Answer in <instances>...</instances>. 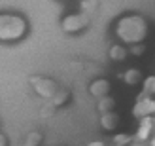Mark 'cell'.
<instances>
[{
	"label": "cell",
	"instance_id": "1",
	"mask_svg": "<svg viewBox=\"0 0 155 146\" xmlns=\"http://www.w3.org/2000/svg\"><path fill=\"white\" fill-rule=\"evenodd\" d=\"M148 30H150L148 29V21L138 13L121 15L117 19V23H115V27H114V32L119 38V42L127 44V46L144 42L146 36H148Z\"/></svg>",
	"mask_w": 155,
	"mask_h": 146
},
{
	"label": "cell",
	"instance_id": "2",
	"mask_svg": "<svg viewBox=\"0 0 155 146\" xmlns=\"http://www.w3.org/2000/svg\"><path fill=\"white\" fill-rule=\"evenodd\" d=\"M28 32V21L19 13L2 12L0 13V42L12 44L19 42Z\"/></svg>",
	"mask_w": 155,
	"mask_h": 146
},
{
	"label": "cell",
	"instance_id": "3",
	"mask_svg": "<svg viewBox=\"0 0 155 146\" xmlns=\"http://www.w3.org/2000/svg\"><path fill=\"white\" fill-rule=\"evenodd\" d=\"M89 25V13L87 12H80V13H70L66 15V17H63V21H61V29L64 30V32H80V30H83L85 27Z\"/></svg>",
	"mask_w": 155,
	"mask_h": 146
},
{
	"label": "cell",
	"instance_id": "4",
	"mask_svg": "<svg viewBox=\"0 0 155 146\" xmlns=\"http://www.w3.org/2000/svg\"><path fill=\"white\" fill-rule=\"evenodd\" d=\"M30 86L34 87V91H36L40 97L49 99V101L55 97V93L59 91L57 83L53 82L51 78H42V76H32V78H30Z\"/></svg>",
	"mask_w": 155,
	"mask_h": 146
},
{
	"label": "cell",
	"instance_id": "5",
	"mask_svg": "<svg viewBox=\"0 0 155 146\" xmlns=\"http://www.w3.org/2000/svg\"><path fill=\"white\" fill-rule=\"evenodd\" d=\"M153 114H155V99L150 93L138 95L136 103L133 106V116L136 120H140V118H146V116H153Z\"/></svg>",
	"mask_w": 155,
	"mask_h": 146
},
{
	"label": "cell",
	"instance_id": "6",
	"mask_svg": "<svg viewBox=\"0 0 155 146\" xmlns=\"http://www.w3.org/2000/svg\"><path fill=\"white\" fill-rule=\"evenodd\" d=\"M153 131H155V121H153V116L140 118V121H138V127H136V133H134V141L148 142V141L151 139Z\"/></svg>",
	"mask_w": 155,
	"mask_h": 146
},
{
	"label": "cell",
	"instance_id": "7",
	"mask_svg": "<svg viewBox=\"0 0 155 146\" xmlns=\"http://www.w3.org/2000/svg\"><path fill=\"white\" fill-rule=\"evenodd\" d=\"M89 93L95 97V99H102L110 93V82L104 80V78H97L89 83Z\"/></svg>",
	"mask_w": 155,
	"mask_h": 146
},
{
	"label": "cell",
	"instance_id": "8",
	"mask_svg": "<svg viewBox=\"0 0 155 146\" xmlns=\"http://www.w3.org/2000/svg\"><path fill=\"white\" fill-rule=\"evenodd\" d=\"M100 125H102L104 131H114V129L119 125V116L114 110L106 112V114H102V118H100Z\"/></svg>",
	"mask_w": 155,
	"mask_h": 146
},
{
	"label": "cell",
	"instance_id": "9",
	"mask_svg": "<svg viewBox=\"0 0 155 146\" xmlns=\"http://www.w3.org/2000/svg\"><path fill=\"white\" fill-rule=\"evenodd\" d=\"M121 78L127 86H138V83L144 82V74L138 70V68H129V70H125V74H123Z\"/></svg>",
	"mask_w": 155,
	"mask_h": 146
},
{
	"label": "cell",
	"instance_id": "10",
	"mask_svg": "<svg viewBox=\"0 0 155 146\" xmlns=\"http://www.w3.org/2000/svg\"><path fill=\"white\" fill-rule=\"evenodd\" d=\"M127 55H129V49L121 44H114L110 48V59L112 61H125Z\"/></svg>",
	"mask_w": 155,
	"mask_h": 146
},
{
	"label": "cell",
	"instance_id": "11",
	"mask_svg": "<svg viewBox=\"0 0 155 146\" xmlns=\"http://www.w3.org/2000/svg\"><path fill=\"white\" fill-rule=\"evenodd\" d=\"M115 108V101L110 97V95H106L102 99H98V104H97V110L100 114H106V112H112Z\"/></svg>",
	"mask_w": 155,
	"mask_h": 146
},
{
	"label": "cell",
	"instance_id": "12",
	"mask_svg": "<svg viewBox=\"0 0 155 146\" xmlns=\"http://www.w3.org/2000/svg\"><path fill=\"white\" fill-rule=\"evenodd\" d=\"M133 141H134V137H130L127 133H117L114 137V146H129Z\"/></svg>",
	"mask_w": 155,
	"mask_h": 146
},
{
	"label": "cell",
	"instance_id": "13",
	"mask_svg": "<svg viewBox=\"0 0 155 146\" xmlns=\"http://www.w3.org/2000/svg\"><path fill=\"white\" fill-rule=\"evenodd\" d=\"M40 142H42V135L38 133V131H32V133H28V135H27L25 146H38Z\"/></svg>",
	"mask_w": 155,
	"mask_h": 146
},
{
	"label": "cell",
	"instance_id": "14",
	"mask_svg": "<svg viewBox=\"0 0 155 146\" xmlns=\"http://www.w3.org/2000/svg\"><path fill=\"white\" fill-rule=\"evenodd\" d=\"M66 101H68V93H66V91H57L55 97L51 99V103L55 104V106H61V104L66 103Z\"/></svg>",
	"mask_w": 155,
	"mask_h": 146
},
{
	"label": "cell",
	"instance_id": "15",
	"mask_svg": "<svg viewBox=\"0 0 155 146\" xmlns=\"http://www.w3.org/2000/svg\"><path fill=\"white\" fill-rule=\"evenodd\" d=\"M129 53H130V55H144V53H146V46L140 42V44H133V46H130V49H129Z\"/></svg>",
	"mask_w": 155,
	"mask_h": 146
},
{
	"label": "cell",
	"instance_id": "16",
	"mask_svg": "<svg viewBox=\"0 0 155 146\" xmlns=\"http://www.w3.org/2000/svg\"><path fill=\"white\" fill-rule=\"evenodd\" d=\"M153 80H155V76H148L142 83H144V93H150V89H151V83H153Z\"/></svg>",
	"mask_w": 155,
	"mask_h": 146
},
{
	"label": "cell",
	"instance_id": "17",
	"mask_svg": "<svg viewBox=\"0 0 155 146\" xmlns=\"http://www.w3.org/2000/svg\"><path fill=\"white\" fill-rule=\"evenodd\" d=\"M95 6H97V2H93V0H83V2H81V10L87 12L89 8H95Z\"/></svg>",
	"mask_w": 155,
	"mask_h": 146
},
{
	"label": "cell",
	"instance_id": "18",
	"mask_svg": "<svg viewBox=\"0 0 155 146\" xmlns=\"http://www.w3.org/2000/svg\"><path fill=\"white\" fill-rule=\"evenodd\" d=\"M0 146H8V137L4 133H0Z\"/></svg>",
	"mask_w": 155,
	"mask_h": 146
},
{
	"label": "cell",
	"instance_id": "19",
	"mask_svg": "<svg viewBox=\"0 0 155 146\" xmlns=\"http://www.w3.org/2000/svg\"><path fill=\"white\" fill-rule=\"evenodd\" d=\"M87 146H104V142H102V141H91Z\"/></svg>",
	"mask_w": 155,
	"mask_h": 146
},
{
	"label": "cell",
	"instance_id": "20",
	"mask_svg": "<svg viewBox=\"0 0 155 146\" xmlns=\"http://www.w3.org/2000/svg\"><path fill=\"white\" fill-rule=\"evenodd\" d=\"M129 146H146V144H144V142H140V141H133Z\"/></svg>",
	"mask_w": 155,
	"mask_h": 146
},
{
	"label": "cell",
	"instance_id": "21",
	"mask_svg": "<svg viewBox=\"0 0 155 146\" xmlns=\"http://www.w3.org/2000/svg\"><path fill=\"white\" fill-rule=\"evenodd\" d=\"M150 95H155V80H153V83H151V89H150Z\"/></svg>",
	"mask_w": 155,
	"mask_h": 146
},
{
	"label": "cell",
	"instance_id": "22",
	"mask_svg": "<svg viewBox=\"0 0 155 146\" xmlns=\"http://www.w3.org/2000/svg\"><path fill=\"white\" fill-rule=\"evenodd\" d=\"M148 142H150V146H155V135H151V139Z\"/></svg>",
	"mask_w": 155,
	"mask_h": 146
}]
</instances>
